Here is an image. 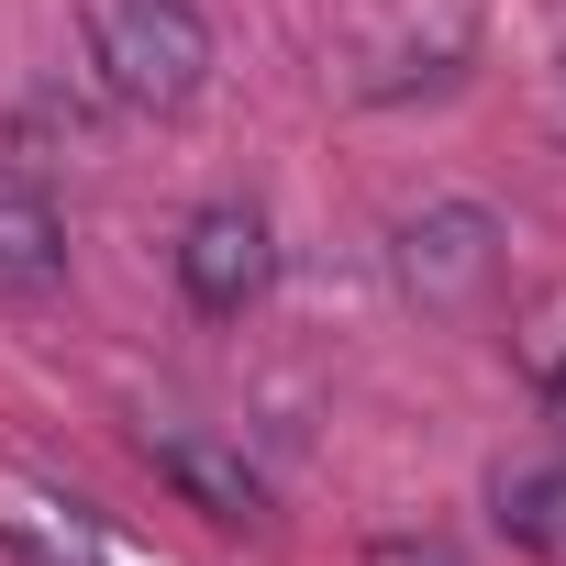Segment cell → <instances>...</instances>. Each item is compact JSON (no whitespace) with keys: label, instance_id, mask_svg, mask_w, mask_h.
I'll return each mask as SVG.
<instances>
[{"label":"cell","instance_id":"cell-1","mask_svg":"<svg viewBox=\"0 0 566 566\" xmlns=\"http://www.w3.org/2000/svg\"><path fill=\"white\" fill-rule=\"evenodd\" d=\"M90 67L123 112H189L211 78V23L200 0H101L90 12Z\"/></svg>","mask_w":566,"mask_h":566},{"label":"cell","instance_id":"cell-2","mask_svg":"<svg viewBox=\"0 0 566 566\" xmlns=\"http://www.w3.org/2000/svg\"><path fill=\"white\" fill-rule=\"evenodd\" d=\"M389 277H400V301L433 312V323L489 312V290H500V211H478V200L411 211V222L389 233Z\"/></svg>","mask_w":566,"mask_h":566},{"label":"cell","instance_id":"cell-3","mask_svg":"<svg viewBox=\"0 0 566 566\" xmlns=\"http://www.w3.org/2000/svg\"><path fill=\"white\" fill-rule=\"evenodd\" d=\"M266 277H277V244H266V211L255 200H200L178 222V290H189V312L244 323L266 301Z\"/></svg>","mask_w":566,"mask_h":566},{"label":"cell","instance_id":"cell-4","mask_svg":"<svg viewBox=\"0 0 566 566\" xmlns=\"http://www.w3.org/2000/svg\"><path fill=\"white\" fill-rule=\"evenodd\" d=\"M67 277V222L34 178H0V301H45Z\"/></svg>","mask_w":566,"mask_h":566},{"label":"cell","instance_id":"cell-5","mask_svg":"<svg viewBox=\"0 0 566 566\" xmlns=\"http://www.w3.org/2000/svg\"><path fill=\"white\" fill-rule=\"evenodd\" d=\"M145 455H156V478H167L200 522H266V489H255L244 455H222V444H200V433H156Z\"/></svg>","mask_w":566,"mask_h":566},{"label":"cell","instance_id":"cell-6","mask_svg":"<svg viewBox=\"0 0 566 566\" xmlns=\"http://www.w3.org/2000/svg\"><path fill=\"white\" fill-rule=\"evenodd\" d=\"M489 511H500V533H511L522 555L566 566V467H500V478H489Z\"/></svg>","mask_w":566,"mask_h":566},{"label":"cell","instance_id":"cell-7","mask_svg":"<svg viewBox=\"0 0 566 566\" xmlns=\"http://www.w3.org/2000/svg\"><path fill=\"white\" fill-rule=\"evenodd\" d=\"M367 566H467L455 544H433V533H378L367 544Z\"/></svg>","mask_w":566,"mask_h":566},{"label":"cell","instance_id":"cell-8","mask_svg":"<svg viewBox=\"0 0 566 566\" xmlns=\"http://www.w3.org/2000/svg\"><path fill=\"white\" fill-rule=\"evenodd\" d=\"M544 411H555V422H566V356H555V367H544Z\"/></svg>","mask_w":566,"mask_h":566}]
</instances>
